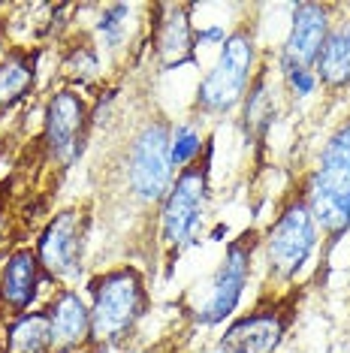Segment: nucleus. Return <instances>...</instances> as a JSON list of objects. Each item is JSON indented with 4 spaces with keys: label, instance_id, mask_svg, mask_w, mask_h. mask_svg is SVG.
Instances as JSON below:
<instances>
[{
    "label": "nucleus",
    "instance_id": "obj_1",
    "mask_svg": "<svg viewBox=\"0 0 350 353\" xmlns=\"http://www.w3.org/2000/svg\"><path fill=\"white\" fill-rule=\"evenodd\" d=\"M148 308L145 281L133 266L103 272L91 281V341L106 347L127 339Z\"/></svg>",
    "mask_w": 350,
    "mask_h": 353
},
{
    "label": "nucleus",
    "instance_id": "obj_18",
    "mask_svg": "<svg viewBox=\"0 0 350 353\" xmlns=\"http://www.w3.org/2000/svg\"><path fill=\"white\" fill-rule=\"evenodd\" d=\"M130 15H133V6L130 3H112L106 12L100 15L97 21V39L103 49L115 52L124 46L127 39V30H130Z\"/></svg>",
    "mask_w": 350,
    "mask_h": 353
},
{
    "label": "nucleus",
    "instance_id": "obj_3",
    "mask_svg": "<svg viewBox=\"0 0 350 353\" xmlns=\"http://www.w3.org/2000/svg\"><path fill=\"white\" fill-rule=\"evenodd\" d=\"M172 127L163 118H148L124 151V181L142 203H163L175 181L172 166Z\"/></svg>",
    "mask_w": 350,
    "mask_h": 353
},
{
    "label": "nucleus",
    "instance_id": "obj_4",
    "mask_svg": "<svg viewBox=\"0 0 350 353\" xmlns=\"http://www.w3.org/2000/svg\"><path fill=\"white\" fill-rule=\"evenodd\" d=\"M254 37L245 28L227 34L220 43L218 61L205 73V79L196 88V109L205 115H227L238 103L245 100V94L251 91V76H254Z\"/></svg>",
    "mask_w": 350,
    "mask_h": 353
},
{
    "label": "nucleus",
    "instance_id": "obj_14",
    "mask_svg": "<svg viewBox=\"0 0 350 353\" xmlns=\"http://www.w3.org/2000/svg\"><path fill=\"white\" fill-rule=\"evenodd\" d=\"M284 332H287V320L275 308H262L248 317H238L224 332L220 344L238 353H275L278 344L284 341Z\"/></svg>",
    "mask_w": 350,
    "mask_h": 353
},
{
    "label": "nucleus",
    "instance_id": "obj_2",
    "mask_svg": "<svg viewBox=\"0 0 350 353\" xmlns=\"http://www.w3.org/2000/svg\"><path fill=\"white\" fill-rule=\"evenodd\" d=\"M302 199L320 230H350V121L341 124L323 145Z\"/></svg>",
    "mask_w": 350,
    "mask_h": 353
},
{
    "label": "nucleus",
    "instance_id": "obj_6",
    "mask_svg": "<svg viewBox=\"0 0 350 353\" xmlns=\"http://www.w3.org/2000/svg\"><path fill=\"white\" fill-rule=\"evenodd\" d=\"M317 248V221L308 212L305 199L293 203L278 214L266 232V266L278 281H293L305 269Z\"/></svg>",
    "mask_w": 350,
    "mask_h": 353
},
{
    "label": "nucleus",
    "instance_id": "obj_15",
    "mask_svg": "<svg viewBox=\"0 0 350 353\" xmlns=\"http://www.w3.org/2000/svg\"><path fill=\"white\" fill-rule=\"evenodd\" d=\"M3 353H52V332L45 311L15 314L3 329Z\"/></svg>",
    "mask_w": 350,
    "mask_h": 353
},
{
    "label": "nucleus",
    "instance_id": "obj_9",
    "mask_svg": "<svg viewBox=\"0 0 350 353\" xmlns=\"http://www.w3.org/2000/svg\"><path fill=\"white\" fill-rule=\"evenodd\" d=\"M85 124H88V106L82 94L76 91H58L45 106V130L43 142L52 160L61 166H70L82 154V139H85Z\"/></svg>",
    "mask_w": 350,
    "mask_h": 353
},
{
    "label": "nucleus",
    "instance_id": "obj_13",
    "mask_svg": "<svg viewBox=\"0 0 350 353\" xmlns=\"http://www.w3.org/2000/svg\"><path fill=\"white\" fill-rule=\"evenodd\" d=\"M161 19L154 25V54L163 70H175L194 61V28H190V6H157Z\"/></svg>",
    "mask_w": 350,
    "mask_h": 353
},
{
    "label": "nucleus",
    "instance_id": "obj_22",
    "mask_svg": "<svg viewBox=\"0 0 350 353\" xmlns=\"http://www.w3.org/2000/svg\"><path fill=\"white\" fill-rule=\"evenodd\" d=\"M209 353H238V350H233V347H227V344H220V341H218V344H214V347H212Z\"/></svg>",
    "mask_w": 350,
    "mask_h": 353
},
{
    "label": "nucleus",
    "instance_id": "obj_8",
    "mask_svg": "<svg viewBox=\"0 0 350 353\" xmlns=\"http://www.w3.org/2000/svg\"><path fill=\"white\" fill-rule=\"evenodd\" d=\"M82 214L67 208V212L54 214L45 223V230L37 239V260L45 278H73L79 272V260H82Z\"/></svg>",
    "mask_w": 350,
    "mask_h": 353
},
{
    "label": "nucleus",
    "instance_id": "obj_7",
    "mask_svg": "<svg viewBox=\"0 0 350 353\" xmlns=\"http://www.w3.org/2000/svg\"><path fill=\"white\" fill-rule=\"evenodd\" d=\"M248 275H251V242H233L227 248L224 260H220V269L214 272L203 305L196 308V323L218 326L227 317H233L238 299H242L245 287H248Z\"/></svg>",
    "mask_w": 350,
    "mask_h": 353
},
{
    "label": "nucleus",
    "instance_id": "obj_23",
    "mask_svg": "<svg viewBox=\"0 0 350 353\" xmlns=\"http://www.w3.org/2000/svg\"><path fill=\"white\" fill-rule=\"evenodd\" d=\"M0 353H3V332H0Z\"/></svg>",
    "mask_w": 350,
    "mask_h": 353
},
{
    "label": "nucleus",
    "instance_id": "obj_5",
    "mask_svg": "<svg viewBox=\"0 0 350 353\" xmlns=\"http://www.w3.org/2000/svg\"><path fill=\"white\" fill-rule=\"evenodd\" d=\"M209 157L212 148H205L203 160H194L175 175L169 194L161 208V239L169 248H185L196 236L205 218V199H209Z\"/></svg>",
    "mask_w": 350,
    "mask_h": 353
},
{
    "label": "nucleus",
    "instance_id": "obj_21",
    "mask_svg": "<svg viewBox=\"0 0 350 353\" xmlns=\"http://www.w3.org/2000/svg\"><path fill=\"white\" fill-rule=\"evenodd\" d=\"M194 39H196V46H203V43H224L227 39V34H224V28H205V30H196L194 34Z\"/></svg>",
    "mask_w": 350,
    "mask_h": 353
},
{
    "label": "nucleus",
    "instance_id": "obj_17",
    "mask_svg": "<svg viewBox=\"0 0 350 353\" xmlns=\"http://www.w3.org/2000/svg\"><path fill=\"white\" fill-rule=\"evenodd\" d=\"M34 73V58H28V54H6L0 61V112L12 109L19 100L28 97Z\"/></svg>",
    "mask_w": 350,
    "mask_h": 353
},
{
    "label": "nucleus",
    "instance_id": "obj_16",
    "mask_svg": "<svg viewBox=\"0 0 350 353\" xmlns=\"http://www.w3.org/2000/svg\"><path fill=\"white\" fill-rule=\"evenodd\" d=\"M317 79L329 88H344L350 85V21L329 30L320 58H317Z\"/></svg>",
    "mask_w": 350,
    "mask_h": 353
},
{
    "label": "nucleus",
    "instance_id": "obj_19",
    "mask_svg": "<svg viewBox=\"0 0 350 353\" xmlns=\"http://www.w3.org/2000/svg\"><path fill=\"white\" fill-rule=\"evenodd\" d=\"M200 151H203V133L196 130L194 124H178L172 127V145H169V154H172V166L175 170H185L194 160H200Z\"/></svg>",
    "mask_w": 350,
    "mask_h": 353
},
{
    "label": "nucleus",
    "instance_id": "obj_10",
    "mask_svg": "<svg viewBox=\"0 0 350 353\" xmlns=\"http://www.w3.org/2000/svg\"><path fill=\"white\" fill-rule=\"evenodd\" d=\"M326 37H329V6H320V3L293 6L290 34L284 39V52H281L284 73L311 70L317 63V58H320Z\"/></svg>",
    "mask_w": 350,
    "mask_h": 353
},
{
    "label": "nucleus",
    "instance_id": "obj_20",
    "mask_svg": "<svg viewBox=\"0 0 350 353\" xmlns=\"http://www.w3.org/2000/svg\"><path fill=\"white\" fill-rule=\"evenodd\" d=\"M287 82L293 88V94L308 97V94L314 91V85H317V76L311 73V70H293V73H287Z\"/></svg>",
    "mask_w": 350,
    "mask_h": 353
},
{
    "label": "nucleus",
    "instance_id": "obj_12",
    "mask_svg": "<svg viewBox=\"0 0 350 353\" xmlns=\"http://www.w3.org/2000/svg\"><path fill=\"white\" fill-rule=\"evenodd\" d=\"M45 314H49L52 353H73L91 339V308L70 287L54 293Z\"/></svg>",
    "mask_w": 350,
    "mask_h": 353
},
{
    "label": "nucleus",
    "instance_id": "obj_11",
    "mask_svg": "<svg viewBox=\"0 0 350 353\" xmlns=\"http://www.w3.org/2000/svg\"><path fill=\"white\" fill-rule=\"evenodd\" d=\"M43 278L45 275L39 269L37 251H30V248L12 251L3 266H0V308L12 317L30 311V305L37 302Z\"/></svg>",
    "mask_w": 350,
    "mask_h": 353
}]
</instances>
